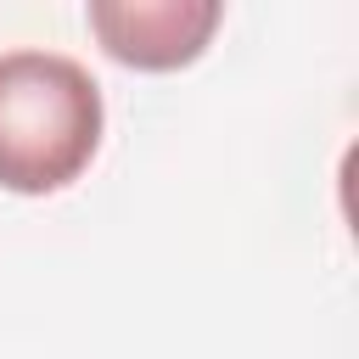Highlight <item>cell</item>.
Instances as JSON below:
<instances>
[{"mask_svg": "<svg viewBox=\"0 0 359 359\" xmlns=\"http://www.w3.org/2000/svg\"><path fill=\"white\" fill-rule=\"evenodd\" d=\"M107 107L84 62L62 50H0V191L50 196L101 151Z\"/></svg>", "mask_w": 359, "mask_h": 359, "instance_id": "obj_1", "label": "cell"}, {"mask_svg": "<svg viewBox=\"0 0 359 359\" xmlns=\"http://www.w3.org/2000/svg\"><path fill=\"white\" fill-rule=\"evenodd\" d=\"M219 0H90V34L101 50L135 73L191 67L219 34Z\"/></svg>", "mask_w": 359, "mask_h": 359, "instance_id": "obj_2", "label": "cell"}]
</instances>
